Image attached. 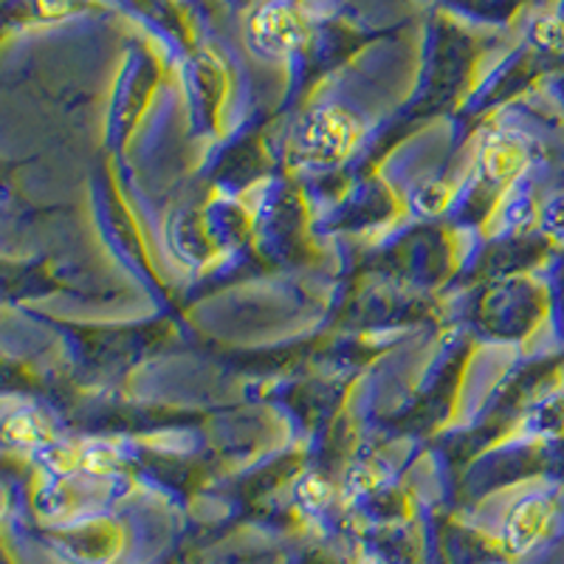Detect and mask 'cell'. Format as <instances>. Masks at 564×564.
Instances as JSON below:
<instances>
[{"label": "cell", "instance_id": "1", "mask_svg": "<svg viewBox=\"0 0 564 564\" xmlns=\"http://www.w3.org/2000/svg\"><path fill=\"white\" fill-rule=\"evenodd\" d=\"M356 139V128L339 113H322L302 135V148L314 161L345 159Z\"/></svg>", "mask_w": 564, "mask_h": 564}, {"label": "cell", "instance_id": "2", "mask_svg": "<svg viewBox=\"0 0 564 564\" xmlns=\"http://www.w3.org/2000/svg\"><path fill=\"white\" fill-rule=\"evenodd\" d=\"M254 37L269 52H282L296 43V23L282 9H269L254 20Z\"/></svg>", "mask_w": 564, "mask_h": 564}]
</instances>
